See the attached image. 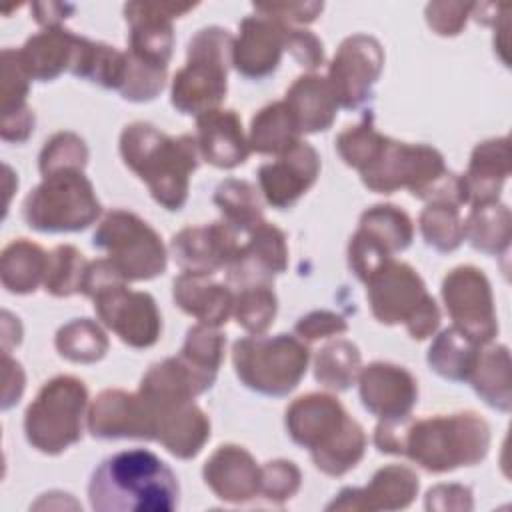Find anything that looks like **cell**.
Returning a JSON list of instances; mask_svg holds the SVG:
<instances>
[{"label": "cell", "mask_w": 512, "mask_h": 512, "mask_svg": "<svg viewBox=\"0 0 512 512\" xmlns=\"http://www.w3.org/2000/svg\"><path fill=\"white\" fill-rule=\"evenodd\" d=\"M88 502L96 512H172L180 502V484L154 452L130 448L94 468Z\"/></svg>", "instance_id": "6da1fadb"}, {"label": "cell", "mask_w": 512, "mask_h": 512, "mask_svg": "<svg viewBox=\"0 0 512 512\" xmlns=\"http://www.w3.org/2000/svg\"><path fill=\"white\" fill-rule=\"evenodd\" d=\"M118 148L124 164L162 208L178 212L186 204L190 176L200 162L196 136H168L154 124L132 122L120 132Z\"/></svg>", "instance_id": "7a4b0ae2"}, {"label": "cell", "mask_w": 512, "mask_h": 512, "mask_svg": "<svg viewBox=\"0 0 512 512\" xmlns=\"http://www.w3.org/2000/svg\"><path fill=\"white\" fill-rule=\"evenodd\" d=\"M284 422L292 442L306 448L314 466L326 476H344L364 456L362 426L330 394L310 392L296 398L286 408Z\"/></svg>", "instance_id": "3957f363"}, {"label": "cell", "mask_w": 512, "mask_h": 512, "mask_svg": "<svg viewBox=\"0 0 512 512\" xmlns=\"http://www.w3.org/2000/svg\"><path fill=\"white\" fill-rule=\"evenodd\" d=\"M490 448V426L476 412L438 414L408 420L400 456L432 474L482 462Z\"/></svg>", "instance_id": "277c9868"}, {"label": "cell", "mask_w": 512, "mask_h": 512, "mask_svg": "<svg viewBox=\"0 0 512 512\" xmlns=\"http://www.w3.org/2000/svg\"><path fill=\"white\" fill-rule=\"evenodd\" d=\"M82 294L94 302L98 320L132 348H150L162 332V316L148 292L130 290L108 258L88 264Z\"/></svg>", "instance_id": "5b68a950"}, {"label": "cell", "mask_w": 512, "mask_h": 512, "mask_svg": "<svg viewBox=\"0 0 512 512\" xmlns=\"http://www.w3.org/2000/svg\"><path fill=\"white\" fill-rule=\"evenodd\" d=\"M234 36L220 26L198 30L186 50V64L174 74L170 102L182 114L200 116L216 110L228 90Z\"/></svg>", "instance_id": "8992f818"}, {"label": "cell", "mask_w": 512, "mask_h": 512, "mask_svg": "<svg viewBox=\"0 0 512 512\" xmlns=\"http://www.w3.org/2000/svg\"><path fill=\"white\" fill-rule=\"evenodd\" d=\"M364 284L372 316L378 322L404 324L414 340H426L438 330V304L410 264L390 258Z\"/></svg>", "instance_id": "52a82bcc"}, {"label": "cell", "mask_w": 512, "mask_h": 512, "mask_svg": "<svg viewBox=\"0 0 512 512\" xmlns=\"http://www.w3.org/2000/svg\"><path fill=\"white\" fill-rule=\"evenodd\" d=\"M310 350L294 334H250L232 346L238 380L262 396H288L304 378Z\"/></svg>", "instance_id": "ba28073f"}, {"label": "cell", "mask_w": 512, "mask_h": 512, "mask_svg": "<svg viewBox=\"0 0 512 512\" xmlns=\"http://www.w3.org/2000/svg\"><path fill=\"white\" fill-rule=\"evenodd\" d=\"M102 214L92 182L80 168H64L42 176L22 204L28 228L44 234L80 232Z\"/></svg>", "instance_id": "9c48e42d"}, {"label": "cell", "mask_w": 512, "mask_h": 512, "mask_svg": "<svg viewBox=\"0 0 512 512\" xmlns=\"http://www.w3.org/2000/svg\"><path fill=\"white\" fill-rule=\"evenodd\" d=\"M88 390L74 376H56L38 390L24 414V434L32 448L56 456L82 438Z\"/></svg>", "instance_id": "30bf717a"}, {"label": "cell", "mask_w": 512, "mask_h": 512, "mask_svg": "<svg viewBox=\"0 0 512 512\" xmlns=\"http://www.w3.org/2000/svg\"><path fill=\"white\" fill-rule=\"evenodd\" d=\"M92 246L106 252L126 282L152 280L166 270V248L158 232L134 212L112 208L100 220Z\"/></svg>", "instance_id": "8fae6325"}, {"label": "cell", "mask_w": 512, "mask_h": 512, "mask_svg": "<svg viewBox=\"0 0 512 512\" xmlns=\"http://www.w3.org/2000/svg\"><path fill=\"white\" fill-rule=\"evenodd\" d=\"M440 294L456 330L480 346L496 338L498 320L492 288L480 268L456 266L444 276Z\"/></svg>", "instance_id": "7c38bea8"}, {"label": "cell", "mask_w": 512, "mask_h": 512, "mask_svg": "<svg viewBox=\"0 0 512 512\" xmlns=\"http://www.w3.org/2000/svg\"><path fill=\"white\" fill-rule=\"evenodd\" d=\"M384 68V50L374 36L352 34L342 40L326 80L340 108L358 110L372 100V88Z\"/></svg>", "instance_id": "4fadbf2b"}, {"label": "cell", "mask_w": 512, "mask_h": 512, "mask_svg": "<svg viewBox=\"0 0 512 512\" xmlns=\"http://www.w3.org/2000/svg\"><path fill=\"white\" fill-rule=\"evenodd\" d=\"M196 4L176 2H128L124 18L130 24L128 54L148 66L166 68L172 56V18H180Z\"/></svg>", "instance_id": "5bb4252c"}, {"label": "cell", "mask_w": 512, "mask_h": 512, "mask_svg": "<svg viewBox=\"0 0 512 512\" xmlns=\"http://www.w3.org/2000/svg\"><path fill=\"white\" fill-rule=\"evenodd\" d=\"M86 426L100 440H156V414L140 392L118 388L100 392L90 404Z\"/></svg>", "instance_id": "9a60e30c"}, {"label": "cell", "mask_w": 512, "mask_h": 512, "mask_svg": "<svg viewBox=\"0 0 512 512\" xmlns=\"http://www.w3.org/2000/svg\"><path fill=\"white\" fill-rule=\"evenodd\" d=\"M320 174V154L300 140L288 152L258 168V184L264 200L276 208H292L316 182Z\"/></svg>", "instance_id": "2e32d148"}, {"label": "cell", "mask_w": 512, "mask_h": 512, "mask_svg": "<svg viewBox=\"0 0 512 512\" xmlns=\"http://www.w3.org/2000/svg\"><path fill=\"white\" fill-rule=\"evenodd\" d=\"M236 232L224 220L182 228L170 240V252L182 272L214 274L236 258L242 248Z\"/></svg>", "instance_id": "e0dca14e"}, {"label": "cell", "mask_w": 512, "mask_h": 512, "mask_svg": "<svg viewBox=\"0 0 512 512\" xmlns=\"http://www.w3.org/2000/svg\"><path fill=\"white\" fill-rule=\"evenodd\" d=\"M288 266V246L284 232L262 220L248 232L236 258L226 268L230 288H246L254 284H274V276Z\"/></svg>", "instance_id": "ac0fdd59"}, {"label": "cell", "mask_w": 512, "mask_h": 512, "mask_svg": "<svg viewBox=\"0 0 512 512\" xmlns=\"http://www.w3.org/2000/svg\"><path fill=\"white\" fill-rule=\"evenodd\" d=\"M356 380L362 406L380 420L408 416L418 402V382L402 366L372 362L360 368Z\"/></svg>", "instance_id": "d6986e66"}, {"label": "cell", "mask_w": 512, "mask_h": 512, "mask_svg": "<svg viewBox=\"0 0 512 512\" xmlns=\"http://www.w3.org/2000/svg\"><path fill=\"white\" fill-rule=\"evenodd\" d=\"M420 488V478L410 466L388 464L374 472L364 488H342L326 510H402Z\"/></svg>", "instance_id": "ffe728a7"}, {"label": "cell", "mask_w": 512, "mask_h": 512, "mask_svg": "<svg viewBox=\"0 0 512 512\" xmlns=\"http://www.w3.org/2000/svg\"><path fill=\"white\" fill-rule=\"evenodd\" d=\"M286 28V24L266 14L246 16L240 22V34L234 38L232 48V66L236 72L250 80L270 76L280 64Z\"/></svg>", "instance_id": "44dd1931"}, {"label": "cell", "mask_w": 512, "mask_h": 512, "mask_svg": "<svg viewBox=\"0 0 512 512\" xmlns=\"http://www.w3.org/2000/svg\"><path fill=\"white\" fill-rule=\"evenodd\" d=\"M202 478L216 498L244 504L260 494V466L252 454L236 444L220 446L204 464Z\"/></svg>", "instance_id": "7402d4cb"}, {"label": "cell", "mask_w": 512, "mask_h": 512, "mask_svg": "<svg viewBox=\"0 0 512 512\" xmlns=\"http://www.w3.org/2000/svg\"><path fill=\"white\" fill-rule=\"evenodd\" d=\"M196 144L200 156L222 170L244 164L250 154L248 138L234 110L216 108L196 116Z\"/></svg>", "instance_id": "603a6c76"}, {"label": "cell", "mask_w": 512, "mask_h": 512, "mask_svg": "<svg viewBox=\"0 0 512 512\" xmlns=\"http://www.w3.org/2000/svg\"><path fill=\"white\" fill-rule=\"evenodd\" d=\"M210 276L212 274L182 272L174 278L172 298L176 306L188 316H194L198 324L218 328L232 316L234 292L228 284H220Z\"/></svg>", "instance_id": "cb8c5ba5"}, {"label": "cell", "mask_w": 512, "mask_h": 512, "mask_svg": "<svg viewBox=\"0 0 512 512\" xmlns=\"http://www.w3.org/2000/svg\"><path fill=\"white\" fill-rule=\"evenodd\" d=\"M510 176V144L506 136L478 142L472 150L468 170L460 176L466 204L498 202L502 186Z\"/></svg>", "instance_id": "d4e9b609"}, {"label": "cell", "mask_w": 512, "mask_h": 512, "mask_svg": "<svg viewBox=\"0 0 512 512\" xmlns=\"http://www.w3.org/2000/svg\"><path fill=\"white\" fill-rule=\"evenodd\" d=\"M300 134L326 132L338 114V100L330 82L320 74H302L286 90L284 98Z\"/></svg>", "instance_id": "484cf974"}, {"label": "cell", "mask_w": 512, "mask_h": 512, "mask_svg": "<svg viewBox=\"0 0 512 512\" xmlns=\"http://www.w3.org/2000/svg\"><path fill=\"white\" fill-rule=\"evenodd\" d=\"M78 38L80 36L62 26H50L30 36L18 50L20 62L30 80L50 82L70 70Z\"/></svg>", "instance_id": "4316f807"}, {"label": "cell", "mask_w": 512, "mask_h": 512, "mask_svg": "<svg viewBox=\"0 0 512 512\" xmlns=\"http://www.w3.org/2000/svg\"><path fill=\"white\" fill-rule=\"evenodd\" d=\"M208 438L210 420L192 400L156 414V442L180 460L198 456Z\"/></svg>", "instance_id": "83f0119b"}, {"label": "cell", "mask_w": 512, "mask_h": 512, "mask_svg": "<svg viewBox=\"0 0 512 512\" xmlns=\"http://www.w3.org/2000/svg\"><path fill=\"white\" fill-rule=\"evenodd\" d=\"M354 234L392 258L396 252H402L410 246L414 238V226L402 208L394 204H376L360 214L358 230Z\"/></svg>", "instance_id": "f1b7e54d"}, {"label": "cell", "mask_w": 512, "mask_h": 512, "mask_svg": "<svg viewBox=\"0 0 512 512\" xmlns=\"http://www.w3.org/2000/svg\"><path fill=\"white\" fill-rule=\"evenodd\" d=\"M474 392L490 406L500 412H510L512 390H510V354L502 344L480 346L476 364L468 376Z\"/></svg>", "instance_id": "f546056e"}, {"label": "cell", "mask_w": 512, "mask_h": 512, "mask_svg": "<svg viewBox=\"0 0 512 512\" xmlns=\"http://www.w3.org/2000/svg\"><path fill=\"white\" fill-rule=\"evenodd\" d=\"M128 56L114 46L94 42L84 36L78 38L70 72L76 78L88 80L108 90H120L126 78Z\"/></svg>", "instance_id": "4dcf8cb0"}, {"label": "cell", "mask_w": 512, "mask_h": 512, "mask_svg": "<svg viewBox=\"0 0 512 512\" xmlns=\"http://www.w3.org/2000/svg\"><path fill=\"white\" fill-rule=\"evenodd\" d=\"M48 254L26 238L12 240L0 256V280L12 294H32L44 284Z\"/></svg>", "instance_id": "1f68e13d"}, {"label": "cell", "mask_w": 512, "mask_h": 512, "mask_svg": "<svg viewBox=\"0 0 512 512\" xmlns=\"http://www.w3.org/2000/svg\"><path fill=\"white\" fill-rule=\"evenodd\" d=\"M300 142L298 124L284 100L266 104L250 122L248 144L252 152L280 156Z\"/></svg>", "instance_id": "d6a6232c"}, {"label": "cell", "mask_w": 512, "mask_h": 512, "mask_svg": "<svg viewBox=\"0 0 512 512\" xmlns=\"http://www.w3.org/2000/svg\"><path fill=\"white\" fill-rule=\"evenodd\" d=\"M512 216L506 204L486 202L474 204L464 220V240L478 252L488 256L504 254L510 246Z\"/></svg>", "instance_id": "836d02e7"}, {"label": "cell", "mask_w": 512, "mask_h": 512, "mask_svg": "<svg viewBox=\"0 0 512 512\" xmlns=\"http://www.w3.org/2000/svg\"><path fill=\"white\" fill-rule=\"evenodd\" d=\"M480 344L472 342L454 326L444 328L428 348V366L438 376L452 382H466L476 358Z\"/></svg>", "instance_id": "e575fe53"}, {"label": "cell", "mask_w": 512, "mask_h": 512, "mask_svg": "<svg viewBox=\"0 0 512 512\" xmlns=\"http://www.w3.org/2000/svg\"><path fill=\"white\" fill-rule=\"evenodd\" d=\"M214 204L222 212V220L236 232H250L262 218V202L254 184L238 178L220 182L214 190Z\"/></svg>", "instance_id": "d590c367"}, {"label": "cell", "mask_w": 512, "mask_h": 512, "mask_svg": "<svg viewBox=\"0 0 512 512\" xmlns=\"http://www.w3.org/2000/svg\"><path fill=\"white\" fill-rule=\"evenodd\" d=\"M360 372V350L350 340H334L322 346L314 358V378L328 390H348Z\"/></svg>", "instance_id": "8d00e7d4"}, {"label": "cell", "mask_w": 512, "mask_h": 512, "mask_svg": "<svg viewBox=\"0 0 512 512\" xmlns=\"http://www.w3.org/2000/svg\"><path fill=\"white\" fill-rule=\"evenodd\" d=\"M58 354L76 364H92L106 356L108 338L90 318H76L64 324L54 338Z\"/></svg>", "instance_id": "74e56055"}, {"label": "cell", "mask_w": 512, "mask_h": 512, "mask_svg": "<svg viewBox=\"0 0 512 512\" xmlns=\"http://www.w3.org/2000/svg\"><path fill=\"white\" fill-rule=\"evenodd\" d=\"M424 242L438 252H452L464 242V220L460 206L450 202H428L418 218Z\"/></svg>", "instance_id": "f35d334b"}, {"label": "cell", "mask_w": 512, "mask_h": 512, "mask_svg": "<svg viewBox=\"0 0 512 512\" xmlns=\"http://www.w3.org/2000/svg\"><path fill=\"white\" fill-rule=\"evenodd\" d=\"M88 260L70 244H60L48 252L44 290L56 298L82 294Z\"/></svg>", "instance_id": "ab89813d"}, {"label": "cell", "mask_w": 512, "mask_h": 512, "mask_svg": "<svg viewBox=\"0 0 512 512\" xmlns=\"http://www.w3.org/2000/svg\"><path fill=\"white\" fill-rule=\"evenodd\" d=\"M224 346H226V336L218 332V328L196 324L186 332V340L178 356L188 366H192L198 374L214 382L218 368L224 360Z\"/></svg>", "instance_id": "60d3db41"}, {"label": "cell", "mask_w": 512, "mask_h": 512, "mask_svg": "<svg viewBox=\"0 0 512 512\" xmlns=\"http://www.w3.org/2000/svg\"><path fill=\"white\" fill-rule=\"evenodd\" d=\"M278 310V300L272 290V284H254L240 288L234 294V318L248 334H264Z\"/></svg>", "instance_id": "b9f144b4"}, {"label": "cell", "mask_w": 512, "mask_h": 512, "mask_svg": "<svg viewBox=\"0 0 512 512\" xmlns=\"http://www.w3.org/2000/svg\"><path fill=\"white\" fill-rule=\"evenodd\" d=\"M386 138L388 136L380 134L374 128V116L368 110L358 124L348 126L344 132L338 134L336 150L346 166L360 172L378 156Z\"/></svg>", "instance_id": "7bdbcfd3"}, {"label": "cell", "mask_w": 512, "mask_h": 512, "mask_svg": "<svg viewBox=\"0 0 512 512\" xmlns=\"http://www.w3.org/2000/svg\"><path fill=\"white\" fill-rule=\"evenodd\" d=\"M88 164L86 142L74 132H56L44 142V148L38 156L40 174H52L64 168H80Z\"/></svg>", "instance_id": "ee69618b"}, {"label": "cell", "mask_w": 512, "mask_h": 512, "mask_svg": "<svg viewBox=\"0 0 512 512\" xmlns=\"http://www.w3.org/2000/svg\"><path fill=\"white\" fill-rule=\"evenodd\" d=\"M302 484L300 468L290 460H270L260 466V494L276 504L290 500Z\"/></svg>", "instance_id": "f6af8a7d"}, {"label": "cell", "mask_w": 512, "mask_h": 512, "mask_svg": "<svg viewBox=\"0 0 512 512\" xmlns=\"http://www.w3.org/2000/svg\"><path fill=\"white\" fill-rule=\"evenodd\" d=\"M28 82H30V76L26 74V70L20 62L18 50L4 48L2 50V80H0L2 114H10V112L26 108Z\"/></svg>", "instance_id": "bcb514c9"}, {"label": "cell", "mask_w": 512, "mask_h": 512, "mask_svg": "<svg viewBox=\"0 0 512 512\" xmlns=\"http://www.w3.org/2000/svg\"><path fill=\"white\" fill-rule=\"evenodd\" d=\"M284 50H288L292 54V58L308 70H316L318 66L324 64L322 42L310 30L288 26L286 36H284Z\"/></svg>", "instance_id": "7dc6e473"}, {"label": "cell", "mask_w": 512, "mask_h": 512, "mask_svg": "<svg viewBox=\"0 0 512 512\" xmlns=\"http://www.w3.org/2000/svg\"><path fill=\"white\" fill-rule=\"evenodd\" d=\"M348 330L346 320L330 310H314L302 316L294 332L300 340H316V338H328V336H338Z\"/></svg>", "instance_id": "c3c4849f"}, {"label": "cell", "mask_w": 512, "mask_h": 512, "mask_svg": "<svg viewBox=\"0 0 512 512\" xmlns=\"http://www.w3.org/2000/svg\"><path fill=\"white\" fill-rule=\"evenodd\" d=\"M458 2H434L426 6V20L428 26L440 34V36H456L460 34V30L466 24L468 12L472 10V4H462L460 10L456 14H452L456 10Z\"/></svg>", "instance_id": "681fc988"}, {"label": "cell", "mask_w": 512, "mask_h": 512, "mask_svg": "<svg viewBox=\"0 0 512 512\" xmlns=\"http://www.w3.org/2000/svg\"><path fill=\"white\" fill-rule=\"evenodd\" d=\"M426 510H472V490L460 484H438L428 490Z\"/></svg>", "instance_id": "f907efd6"}, {"label": "cell", "mask_w": 512, "mask_h": 512, "mask_svg": "<svg viewBox=\"0 0 512 512\" xmlns=\"http://www.w3.org/2000/svg\"><path fill=\"white\" fill-rule=\"evenodd\" d=\"M254 8L260 14L272 16L280 20L282 24L290 26L292 22L296 24H306L316 20V16L322 12L324 4L322 2H288V4H254Z\"/></svg>", "instance_id": "816d5d0a"}, {"label": "cell", "mask_w": 512, "mask_h": 512, "mask_svg": "<svg viewBox=\"0 0 512 512\" xmlns=\"http://www.w3.org/2000/svg\"><path fill=\"white\" fill-rule=\"evenodd\" d=\"M32 130H34V112L28 106L10 114H2V124H0L2 140L22 144L28 140Z\"/></svg>", "instance_id": "f5cc1de1"}, {"label": "cell", "mask_w": 512, "mask_h": 512, "mask_svg": "<svg viewBox=\"0 0 512 512\" xmlns=\"http://www.w3.org/2000/svg\"><path fill=\"white\" fill-rule=\"evenodd\" d=\"M34 20L46 28L60 26V20L70 18L68 14L74 12L72 4H34Z\"/></svg>", "instance_id": "db71d44e"}]
</instances>
